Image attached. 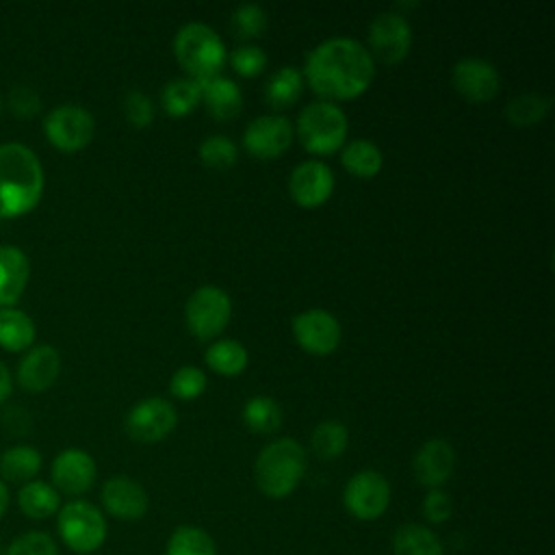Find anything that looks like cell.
Segmentation results:
<instances>
[{
  "mask_svg": "<svg viewBox=\"0 0 555 555\" xmlns=\"http://www.w3.org/2000/svg\"><path fill=\"white\" fill-rule=\"evenodd\" d=\"M301 74L321 100H351L373 82L375 61L360 39L334 35L306 54Z\"/></svg>",
  "mask_w": 555,
  "mask_h": 555,
  "instance_id": "cell-1",
  "label": "cell"
},
{
  "mask_svg": "<svg viewBox=\"0 0 555 555\" xmlns=\"http://www.w3.org/2000/svg\"><path fill=\"white\" fill-rule=\"evenodd\" d=\"M43 167L24 143L0 145V219L30 212L43 195Z\"/></svg>",
  "mask_w": 555,
  "mask_h": 555,
  "instance_id": "cell-2",
  "label": "cell"
},
{
  "mask_svg": "<svg viewBox=\"0 0 555 555\" xmlns=\"http://www.w3.org/2000/svg\"><path fill=\"white\" fill-rule=\"evenodd\" d=\"M306 466L308 457L301 442L284 436L262 447L254 464V479L269 499H284L299 486Z\"/></svg>",
  "mask_w": 555,
  "mask_h": 555,
  "instance_id": "cell-3",
  "label": "cell"
},
{
  "mask_svg": "<svg viewBox=\"0 0 555 555\" xmlns=\"http://www.w3.org/2000/svg\"><path fill=\"white\" fill-rule=\"evenodd\" d=\"M173 56L195 80L221 74L228 59L221 35L206 22H186L173 35Z\"/></svg>",
  "mask_w": 555,
  "mask_h": 555,
  "instance_id": "cell-4",
  "label": "cell"
},
{
  "mask_svg": "<svg viewBox=\"0 0 555 555\" xmlns=\"http://www.w3.org/2000/svg\"><path fill=\"white\" fill-rule=\"evenodd\" d=\"M293 128L310 154H332L347 141L349 119L340 104L314 100L301 106Z\"/></svg>",
  "mask_w": 555,
  "mask_h": 555,
  "instance_id": "cell-5",
  "label": "cell"
},
{
  "mask_svg": "<svg viewBox=\"0 0 555 555\" xmlns=\"http://www.w3.org/2000/svg\"><path fill=\"white\" fill-rule=\"evenodd\" d=\"M56 527L65 546L74 553L89 555L106 540L104 514L89 501L74 499L56 512Z\"/></svg>",
  "mask_w": 555,
  "mask_h": 555,
  "instance_id": "cell-6",
  "label": "cell"
},
{
  "mask_svg": "<svg viewBox=\"0 0 555 555\" xmlns=\"http://www.w3.org/2000/svg\"><path fill=\"white\" fill-rule=\"evenodd\" d=\"M230 317L232 299L228 291L217 284L197 286L184 304L186 327L199 340H208L221 334V330L230 323Z\"/></svg>",
  "mask_w": 555,
  "mask_h": 555,
  "instance_id": "cell-7",
  "label": "cell"
},
{
  "mask_svg": "<svg viewBox=\"0 0 555 555\" xmlns=\"http://www.w3.org/2000/svg\"><path fill=\"white\" fill-rule=\"evenodd\" d=\"M43 132L56 150L78 152L91 143L95 119L80 104H59L46 115Z\"/></svg>",
  "mask_w": 555,
  "mask_h": 555,
  "instance_id": "cell-8",
  "label": "cell"
},
{
  "mask_svg": "<svg viewBox=\"0 0 555 555\" xmlns=\"http://www.w3.org/2000/svg\"><path fill=\"white\" fill-rule=\"evenodd\" d=\"M412 48V26L408 17L395 9L377 13L369 24V52L373 61L399 63Z\"/></svg>",
  "mask_w": 555,
  "mask_h": 555,
  "instance_id": "cell-9",
  "label": "cell"
},
{
  "mask_svg": "<svg viewBox=\"0 0 555 555\" xmlns=\"http://www.w3.org/2000/svg\"><path fill=\"white\" fill-rule=\"evenodd\" d=\"M178 423L176 405L165 397H145L126 414V431L137 442H158L167 438Z\"/></svg>",
  "mask_w": 555,
  "mask_h": 555,
  "instance_id": "cell-10",
  "label": "cell"
},
{
  "mask_svg": "<svg viewBox=\"0 0 555 555\" xmlns=\"http://www.w3.org/2000/svg\"><path fill=\"white\" fill-rule=\"evenodd\" d=\"M343 503L351 516L360 520H375L390 505V483L377 470H358L345 486Z\"/></svg>",
  "mask_w": 555,
  "mask_h": 555,
  "instance_id": "cell-11",
  "label": "cell"
},
{
  "mask_svg": "<svg viewBox=\"0 0 555 555\" xmlns=\"http://www.w3.org/2000/svg\"><path fill=\"white\" fill-rule=\"evenodd\" d=\"M297 345L312 356H327L340 345V321L325 308H306L291 321Z\"/></svg>",
  "mask_w": 555,
  "mask_h": 555,
  "instance_id": "cell-12",
  "label": "cell"
},
{
  "mask_svg": "<svg viewBox=\"0 0 555 555\" xmlns=\"http://www.w3.org/2000/svg\"><path fill=\"white\" fill-rule=\"evenodd\" d=\"M295 137L293 121L282 113H264L247 121L243 145L256 158H275L284 154Z\"/></svg>",
  "mask_w": 555,
  "mask_h": 555,
  "instance_id": "cell-13",
  "label": "cell"
},
{
  "mask_svg": "<svg viewBox=\"0 0 555 555\" xmlns=\"http://www.w3.org/2000/svg\"><path fill=\"white\" fill-rule=\"evenodd\" d=\"M453 89L468 102H488L501 89V74L494 63L483 56H462L451 67Z\"/></svg>",
  "mask_w": 555,
  "mask_h": 555,
  "instance_id": "cell-14",
  "label": "cell"
},
{
  "mask_svg": "<svg viewBox=\"0 0 555 555\" xmlns=\"http://www.w3.org/2000/svg\"><path fill=\"white\" fill-rule=\"evenodd\" d=\"M334 184V169L321 158H306L297 163L288 176V193L304 208H314L327 202Z\"/></svg>",
  "mask_w": 555,
  "mask_h": 555,
  "instance_id": "cell-15",
  "label": "cell"
},
{
  "mask_svg": "<svg viewBox=\"0 0 555 555\" xmlns=\"http://www.w3.org/2000/svg\"><path fill=\"white\" fill-rule=\"evenodd\" d=\"M95 460L87 451L76 447L61 451L50 468L52 486L56 488V492L69 496H80L91 490V486L95 483Z\"/></svg>",
  "mask_w": 555,
  "mask_h": 555,
  "instance_id": "cell-16",
  "label": "cell"
},
{
  "mask_svg": "<svg viewBox=\"0 0 555 555\" xmlns=\"http://www.w3.org/2000/svg\"><path fill=\"white\" fill-rule=\"evenodd\" d=\"M102 505L104 509L121 520H139L145 516L150 499L145 488L126 475H115L102 486Z\"/></svg>",
  "mask_w": 555,
  "mask_h": 555,
  "instance_id": "cell-17",
  "label": "cell"
},
{
  "mask_svg": "<svg viewBox=\"0 0 555 555\" xmlns=\"http://www.w3.org/2000/svg\"><path fill=\"white\" fill-rule=\"evenodd\" d=\"M414 477L425 488H440L455 470V451L444 438L425 440L412 460Z\"/></svg>",
  "mask_w": 555,
  "mask_h": 555,
  "instance_id": "cell-18",
  "label": "cell"
},
{
  "mask_svg": "<svg viewBox=\"0 0 555 555\" xmlns=\"http://www.w3.org/2000/svg\"><path fill=\"white\" fill-rule=\"evenodd\" d=\"M61 373V356L52 345H37L26 351L17 366V382L28 392L48 390Z\"/></svg>",
  "mask_w": 555,
  "mask_h": 555,
  "instance_id": "cell-19",
  "label": "cell"
},
{
  "mask_svg": "<svg viewBox=\"0 0 555 555\" xmlns=\"http://www.w3.org/2000/svg\"><path fill=\"white\" fill-rule=\"evenodd\" d=\"M202 104L206 113L219 121H230L243 111V91L236 80L225 74H215L199 80Z\"/></svg>",
  "mask_w": 555,
  "mask_h": 555,
  "instance_id": "cell-20",
  "label": "cell"
},
{
  "mask_svg": "<svg viewBox=\"0 0 555 555\" xmlns=\"http://www.w3.org/2000/svg\"><path fill=\"white\" fill-rule=\"evenodd\" d=\"M30 278L28 256L13 245H0V308H13Z\"/></svg>",
  "mask_w": 555,
  "mask_h": 555,
  "instance_id": "cell-21",
  "label": "cell"
},
{
  "mask_svg": "<svg viewBox=\"0 0 555 555\" xmlns=\"http://www.w3.org/2000/svg\"><path fill=\"white\" fill-rule=\"evenodd\" d=\"M304 74L299 67L295 65H282L278 69H273L269 74V78L264 80V102L278 113L280 108H288L293 106L304 89Z\"/></svg>",
  "mask_w": 555,
  "mask_h": 555,
  "instance_id": "cell-22",
  "label": "cell"
},
{
  "mask_svg": "<svg viewBox=\"0 0 555 555\" xmlns=\"http://www.w3.org/2000/svg\"><path fill=\"white\" fill-rule=\"evenodd\" d=\"M340 163L358 178H373L384 165V152L375 141L358 137L343 143Z\"/></svg>",
  "mask_w": 555,
  "mask_h": 555,
  "instance_id": "cell-23",
  "label": "cell"
},
{
  "mask_svg": "<svg viewBox=\"0 0 555 555\" xmlns=\"http://www.w3.org/2000/svg\"><path fill=\"white\" fill-rule=\"evenodd\" d=\"M17 505L24 516L43 520L61 509V494L56 492V488L52 483L33 479L20 488Z\"/></svg>",
  "mask_w": 555,
  "mask_h": 555,
  "instance_id": "cell-24",
  "label": "cell"
},
{
  "mask_svg": "<svg viewBox=\"0 0 555 555\" xmlns=\"http://www.w3.org/2000/svg\"><path fill=\"white\" fill-rule=\"evenodd\" d=\"M395 555H444L440 538L425 525L405 522L392 535Z\"/></svg>",
  "mask_w": 555,
  "mask_h": 555,
  "instance_id": "cell-25",
  "label": "cell"
},
{
  "mask_svg": "<svg viewBox=\"0 0 555 555\" xmlns=\"http://www.w3.org/2000/svg\"><path fill=\"white\" fill-rule=\"evenodd\" d=\"M199 102H202V87H199V80L191 76L169 78L160 89V104L173 117H182L191 113Z\"/></svg>",
  "mask_w": 555,
  "mask_h": 555,
  "instance_id": "cell-26",
  "label": "cell"
},
{
  "mask_svg": "<svg viewBox=\"0 0 555 555\" xmlns=\"http://www.w3.org/2000/svg\"><path fill=\"white\" fill-rule=\"evenodd\" d=\"M41 470V453L30 444H17L4 451L0 457V473L2 481L13 483H28Z\"/></svg>",
  "mask_w": 555,
  "mask_h": 555,
  "instance_id": "cell-27",
  "label": "cell"
},
{
  "mask_svg": "<svg viewBox=\"0 0 555 555\" xmlns=\"http://www.w3.org/2000/svg\"><path fill=\"white\" fill-rule=\"evenodd\" d=\"M247 360L249 353L245 345L236 338H219L210 343L204 351V362L221 375H238L241 371H245Z\"/></svg>",
  "mask_w": 555,
  "mask_h": 555,
  "instance_id": "cell-28",
  "label": "cell"
},
{
  "mask_svg": "<svg viewBox=\"0 0 555 555\" xmlns=\"http://www.w3.org/2000/svg\"><path fill=\"white\" fill-rule=\"evenodd\" d=\"M35 340L33 319L17 308H0V347L7 351H24Z\"/></svg>",
  "mask_w": 555,
  "mask_h": 555,
  "instance_id": "cell-29",
  "label": "cell"
},
{
  "mask_svg": "<svg viewBox=\"0 0 555 555\" xmlns=\"http://www.w3.org/2000/svg\"><path fill=\"white\" fill-rule=\"evenodd\" d=\"M551 104H553V100L548 95L527 91V93H518V95L509 98L503 113L512 126L525 128V126L540 124L548 115Z\"/></svg>",
  "mask_w": 555,
  "mask_h": 555,
  "instance_id": "cell-30",
  "label": "cell"
},
{
  "mask_svg": "<svg viewBox=\"0 0 555 555\" xmlns=\"http://www.w3.org/2000/svg\"><path fill=\"white\" fill-rule=\"evenodd\" d=\"M243 423L256 434H273L282 425V408L271 395H254L241 410Z\"/></svg>",
  "mask_w": 555,
  "mask_h": 555,
  "instance_id": "cell-31",
  "label": "cell"
},
{
  "mask_svg": "<svg viewBox=\"0 0 555 555\" xmlns=\"http://www.w3.org/2000/svg\"><path fill=\"white\" fill-rule=\"evenodd\" d=\"M310 444H312V451L321 460H336L345 453V449L349 444V429H347L345 423H340L336 418L321 421L312 429Z\"/></svg>",
  "mask_w": 555,
  "mask_h": 555,
  "instance_id": "cell-32",
  "label": "cell"
},
{
  "mask_svg": "<svg viewBox=\"0 0 555 555\" xmlns=\"http://www.w3.org/2000/svg\"><path fill=\"white\" fill-rule=\"evenodd\" d=\"M165 555H217V546L202 527L182 525L169 535Z\"/></svg>",
  "mask_w": 555,
  "mask_h": 555,
  "instance_id": "cell-33",
  "label": "cell"
},
{
  "mask_svg": "<svg viewBox=\"0 0 555 555\" xmlns=\"http://www.w3.org/2000/svg\"><path fill=\"white\" fill-rule=\"evenodd\" d=\"M267 24H269V15H267L264 7L258 2H241L234 7V11L230 15L232 33L238 39L260 37L267 30Z\"/></svg>",
  "mask_w": 555,
  "mask_h": 555,
  "instance_id": "cell-34",
  "label": "cell"
},
{
  "mask_svg": "<svg viewBox=\"0 0 555 555\" xmlns=\"http://www.w3.org/2000/svg\"><path fill=\"white\" fill-rule=\"evenodd\" d=\"M199 160L210 169H228L238 158V145L228 134H208L197 147Z\"/></svg>",
  "mask_w": 555,
  "mask_h": 555,
  "instance_id": "cell-35",
  "label": "cell"
},
{
  "mask_svg": "<svg viewBox=\"0 0 555 555\" xmlns=\"http://www.w3.org/2000/svg\"><path fill=\"white\" fill-rule=\"evenodd\" d=\"M208 386V377L206 371L195 366V364H182L173 371L171 379H169V392L176 399H197Z\"/></svg>",
  "mask_w": 555,
  "mask_h": 555,
  "instance_id": "cell-36",
  "label": "cell"
},
{
  "mask_svg": "<svg viewBox=\"0 0 555 555\" xmlns=\"http://www.w3.org/2000/svg\"><path fill=\"white\" fill-rule=\"evenodd\" d=\"M228 61L238 76L249 78V76H258L267 67L269 56L256 43H241L232 52H228Z\"/></svg>",
  "mask_w": 555,
  "mask_h": 555,
  "instance_id": "cell-37",
  "label": "cell"
},
{
  "mask_svg": "<svg viewBox=\"0 0 555 555\" xmlns=\"http://www.w3.org/2000/svg\"><path fill=\"white\" fill-rule=\"evenodd\" d=\"M2 555H59V546L46 531H26L17 535Z\"/></svg>",
  "mask_w": 555,
  "mask_h": 555,
  "instance_id": "cell-38",
  "label": "cell"
},
{
  "mask_svg": "<svg viewBox=\"0 0 555 555\" xmlns=\"http://www.w3.org/2000/svg\"><path fill=\"white\" fill-rule=\"evenodd\" d=\"M124 117L134 128H145L154 119V102L152 98L141 89H128L121 100Z\"/></svg>",
  "mask_w": 555,
  "mask_h": 555,
  "instance_id": "cell-39",
  "label": "cell"
},
{
  "mask_svg": "<svg viewBox=\"0 0 555 555\" xmlns=\"http://www.w3.org/2000/svg\"><path fill=\"white\" fill-rule=\"evenodd\" d=\"M9 108L20 119H33L41 111L39 93L28 85H15L7 95Z\"/></svg>",
  "mask_w": 555,
  "mask_h": 555,
  "instance_id": "cell-40",
  "label": "cell"
},
{
  "mask_svg": "<svg viewBox=\"0 0 555 555\" xmlns=\"http://www.w3.org/2000/svg\"><path fill=\"white\" fill-rule=\"evenodd\" d=\"M453 512V503L451 496L442 490V488H431L425 499H423V516L431 522V525H440L444 520L451 518Z\"/></svg>",
  "mask_w": 555,
  "mask_h": 555,
  "instance_id": "cell-41",
  "label": "cell"
},
{
  "mask_svg": "<svg viewBox=\"0 0 555 555\" xmlns=\"http://www.w3.org/2000/svg\"><path fill=\"white\" fill-rule=\"evenodd\" d=\"M11 388H13L11 373H9V369L0 362V403L11 395Z\"/></svg>",
  "mask_w": 555,
  "mask_h": 555,
  "instance_id": "cell-42",
  "label": "cell"
},
{
  "mask_svg": "<svg viewBox=\"0 0 555 555\" xmlns=\"http://www.w3.org/2000/svg\"><path fill=\"white\" fill-rule=\"evenodd\" d=\"M7 507H9V488H7V483L0 479V518L4 516Z\"/></svg>",
  "mask_w": 555,
  "mask_h": 555,
  "instance_id": "cell-43",
  "label": "cell"
},
{
  "mask_svg": "<svg viewBox=\"0 0 555 555\" xmlns=\"http://www.w3.org/2000/svg\"><path fill=\"white\" fill-rule=\"evenodd\" d=\"M2 553H4V546H2V542H0V555H2Z\"/></svg>",
  "mask_w": 555,
  "mask_h": 555,
  "instance_id": "cell-44",
  "label": "cell"
},
{
  "mask_svg": "<svg viewBox=\"0 0 555 555\" xmlns=\"http://www.w3.org/2000/svg\"><path fill=\"white\" fill-rule=\"evenodd\" d=\"M0 111H2V100H0Z\"/></svg>",
  "mask_w": 555,
  "mask_h": 555,
  "instance_id": "cell-45",
  "label": "cell"
}]
</instances>
